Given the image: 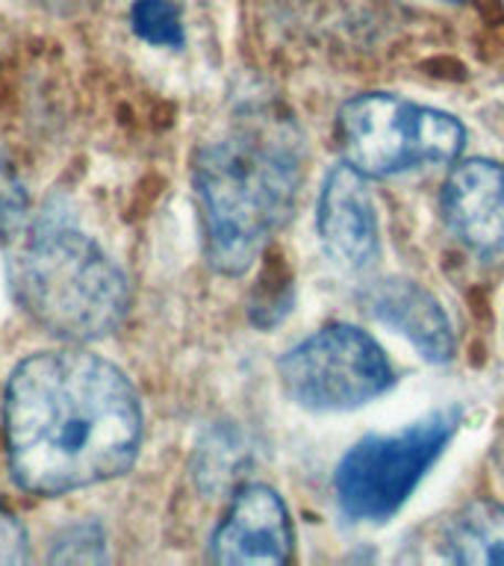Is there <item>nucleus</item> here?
<instances>
[{"label":"nucleus","instance_id":"nucleus-1","mask_svg":"<svg viewBox=\"0 0 504 566\" xmlns=\"http://www.w3.org/2000/svg\"><path fill=\"white\" fill-rule=\"evenodd\" d=\"M3 433L15 484L62 495L124 475L139 458L145 416L115 363L86 348H53L9 375Z\"/></svg>","mask_w":504,"mask_h":566},{"label":"nucleus","instance_id":"nucleus-2","mask_svg":"<svg viewBox=\"0 0 504 566\" xmlns=\"http://www.w3.org/2000/svg\"><path fill=\"white\" fill-rule=\"evenodd\" d=\"M304 180V142L290 115L251 106L203 142L192 163L203 254L237 277L290 221Z\"/></svg>","mask_w":504,"mask_h":566},{"label":"nucleus","instance_id":"nucleus-3","mask_svg":"<svg viewBox=\"0 0 504 566\" xmlns=\"http://www.w3.org/2000/svg\"><path fill=\"white\" fill-rule=\"evenodd\" d=\"M9 283L27 316L65 343L104 339L130 313V281L122 265L53 212L15 237Z\"/></svg>","mask_w":504,"mask_h":566},{"label":"nucleus","instance_id":"nucleus-4","mask_svg":"<svg viewBox=\"0 0 504 566\" xmlns=\"http://www.w3.org/2000/svg\"><path fill=\"white\" fill-rule=\"evenodd\" d=\"M336 142L345 163L360 175L396 177L454 163L466 145V130L442 109L369 92L339 106Z\"/></svg>","mask_w":504,"mask_h":566},{"label":"nucleus","instance_id":"nucleus-5","mask_svg":"<svg viewBox=\"0 0 504 566\" xmlns=\"http://www.w3.org/2000/svg\"><path fill=\"white\" fill-rule=\"evenodd\" d=\"M458 431V407H440L401 431L363 437L336 467L334 495L343 516L351 522L396 516Z\"/></svg>","mask_w":504,"mask_h":566},{"label":"nucleus","instance_id":"nucleus-6","mask_svg":"<svg viewBox=\"0 0 504 566\" xmlns=\"http://www.w3.org/2000/svg\"><path fill=\"white\" fill-rule=\"evenodd\" d=\"M283 392L313 413H345L392 387V363L375 336L345 322L318 327L277 360Z\"/></svg>","mask_w":504,"mask_h":566},{"label":"nucleus","instance_id":"nucleus-7","mask_svg":"<svg viewBox=\"0 0 504 566\" xmlns=\"http://www.w3.org/2000/svg\"><path fill=\"white\" fill-rule=\"evenodd\" d=\"M369 177L343 163L322 184L316 210L318 239L327 256L351 274L371 272L380 260V219Z\"/></svg>","mask_w":504,"mask_h":566},{"label":"nucleus","instance_id":"nucleus-8","mask_svg":"<svg viewBox=\"0 0 504 566\" xmlns=\"http://www.w3.org/2000/svg\"><path fill=\"white\" fill-rule=\"evenodd\" d=\"M295 548L290 511L277 490L242 486L210 539L216 564H290Z\"/></svg>","mask_w":504,"mask_h":566},{"label":"nucleus","instance_id":"nucleus-9","mask_svg":"<svg viewBox=\"0 0 504 566\" xmlns=\"http://www.w3.org/2000/svg\"><path fill=\"white\" fill-rule=\"evenodd\" d=\"M442 219L472 254L504 256V166L495 159H466L442 186Z\"/></svg>","mask_w":504,"mask_h":566},{"label":"nucleus","instance_id":"nucleus-10","mask_svg":"<svg viewBox=\"0 0 504 566\" xmlns=\"http://www.w3.org/2000/svg\"><path fill=\"white\" fill-rule=\"evenodd\" d=\"M363 304L369 316L405 336L428 363H449L454 357V331L449 316L422 283L407 277H380L366 286Z\"/></svg>","mask_w":504,"mask_h":566},{"label":"nucleus","instance_id":"nucleus-11","mask_svg":"<svg viewBox=\"0 0 504 566\" xmlns=\"http://www.w3.org/2000/svg\"><path fill=\"white\" fill-rule=\"evenodd\" d=\"M445 548L451 560L469 566H504V507L475 502L449 522Z\"/></svg>","mask_w":504,"mask_h":566},{"label":"nucleus","instance_id":"nucleus-12","mask_svg":"<svg viewBox=\"0 0 504 566\" xmlns=\"http://www.w3.org/2000/svg\"><path fill=\"white\" fill-rule=\"evenodd\" d=\"M130 24L141 42L157 44V48L177 51L186 42L183 18L175 0H133Z\"/></svg>","mask_w":504,"mask_h":566},{"label":"nucleus","instance_id":"nucleus-13","mask_svg":"<svg viewBox=\"0 0 504 566\" xmlns=\"http://www.w3.org/2000/svg\"><path fill=\"white\" fill-rule=\"evenodd\" d=\"M51 560L53 564H104L109 560L104 531L92 522L62 531V537L53 543Z\"/></svg>","mask_w":504,"mask_h":566},{"label":"nucleus","instance_id":"nucleus-14","mask_svg":"<svg viewBox=\"0 0 504 566\" xmlns=\"http://www.w3.org/2000/svg\"><path fill=\"white\" fill-rule=\"evenodd\" d=\"M30 560L27 528L0 504V566H15Z\"/></svg>","mask_w":504,"mask_h":566},{"label":"nucleus","instance_id":"nucleus-15","mask_svg":"<svg viewBox=\"0 0 504 566\" xmlns=\"http://www.w3.org/2000/svg\"><path fill=\"white\" fill-rule=\"evenodd\" d=\"M445 3H463V0H445Z\"/></svg>","mask_w":504,"mask_h":566}]
</instances>
